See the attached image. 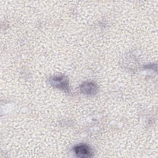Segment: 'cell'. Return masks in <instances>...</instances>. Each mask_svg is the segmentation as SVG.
Segmentation results:
<instances>
[{"mask_svg": "<svg viewBox=\"0 0 158 158\" xmlns=\"http://www.w3.org/2000/svg\"><path fill=\"white\" fill-rule=\"evenodd\" d=\"M80 90L83 93L91 95L96 93L98 87L97 85L93 82H85L80 86Z\"/></svg>", "mask_w": 158, "mask_h": 158, "instance_id": "obj_3", "label": "cell"}, {"mask_svg": "<svg viewBox=\"0 0 158 158\" xmlns=\"http://www.w3.org/2000/svg\"><path fill=\"white\" fill-rule=\"evenodd\" d=\"M51 85L54 87L59 88L60 89L66 90L69 89L68 88V80L65 78L64 76H58L54 77L51 81Z\"/></svg>", "mask_w": 158, "mask_h": 158, "instance_id": "obj_2", "label": "cell"}, {"mask_svg": "<svg viewBox=\"0 0 158 158\" xmlns=\"http://www.w3.org/2000/svg\"><path fill=\"white\" fill-rule=\"evenodd\" d=\"M73 151L78 157H88L93 156L91 148L86 144H79L74 146Z\"/></svg>", "mask_w": 158, "mask_h": 158, "instance_id": "obj_1", "label": "cell"}]
</instances>
